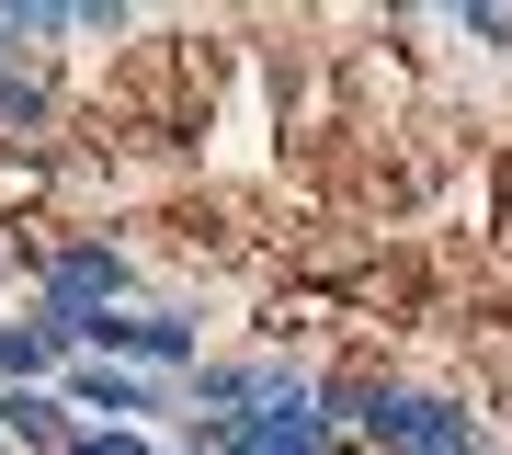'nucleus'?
Here are the masks:
<instances>
[{"mask_svg":"<svg viewBox=\"0 0 512 455\" xmlns=\"http://www.w3.org/2000/svg\"><path fill=\"white\" fill-rule=\"evenodd\" d=\"M35 296H92V308H137V251L126 239H103V228H57L35 262Z\"/></svg>","mask_w":512,"mask_h":455,"instance_id":"obj_1","label":"nucleus"},{"mask_svg":"<svg viewBox=\"0 0 512 455\" xmlns=\"http://www.w3.org/2000/svg\"><path fill=\"white\" fill-rule=\"evenodd\" d=\"M57 399H69L80 421H126V433H160V421L183 410V387H171V376H137V364H69V376H57Z\"/></svg>","mask_w":512,"mask_h":455,"instance_id":"obj_2","label":"nucleus"},{"mask_svg":"<svg viewBox=\"0 0 512 455\" xmlns=\"http://www.w3.org/2000/svg\"><path fill=\"white\" fill-rule=\"evenodd\" d=\"M57 376H69V342H57L35 308L0 319V387H57Z\"/></svg>","mask_w":512,"mask_h":455,"instance_id":"obj_3","label":"nucleus"},{"mask_svg":"<svg viewBox=\"0 0 512 455\" xmlns=\"http://www.w3.org/2000/svg\"><path fill=\"white\" fill-rule=\"evenodd\" d=\"M46 126H57V91H46L35 57H12L0 69V137H46Z\"/></svg>","mask_w":512,"mask_h":455,"instance_id":"obj_4","label":"nucleus"},{"mask_svg":"<svg viewBox=\"0 0 512 455\" xmlns=\"http://www.w3.org/2000/svg\"><path fill=\"white\" fill-rule=\"evenodd\" d=\"M444 35H467V46H512V12H501V0H456V12H444Z\"/></svg>","mask_w":512,"mask_h":455,"instance_id":"obj_5","label":"nucleus"},{"mask_svg":"<svg viewBox=\"0 0 512 455\" xmlns=\"http://www.w3.org/2000/svg\"><path fill=\"white\" fill-rule=\"evenodd\" d=\"M69 455H171V444H160V433H126V421H80Z\"/></svg>","mask_w":512,"mask_h":455,"instance_id":"obj_6","label":"nucleus"}]
</instances>
